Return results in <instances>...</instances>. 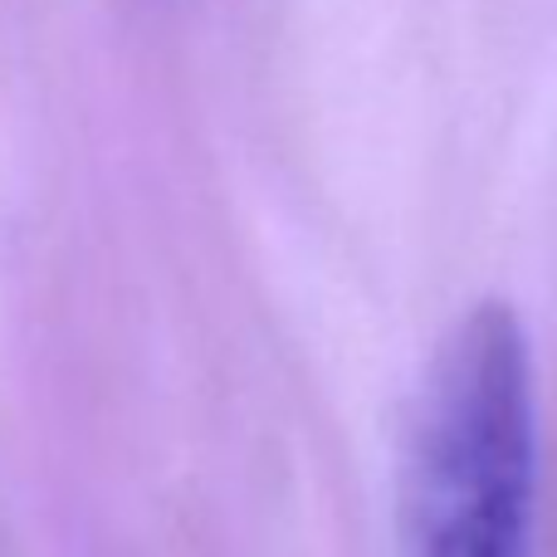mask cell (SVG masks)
Instances as JSON below:
<instances>
[{"label":"cell","instance_id":"cell-1","mask_svg":"<svg viewBox=\"0 0 557 557\" xmlns=\"http://www.w3.org/2000/svg\"><path fill=\"white\" fill-rule=\"evenodd\" d=\"M539 406L509 304L484 298L425 372L406 480V557H533Z\"/></svg>","mask_w":557,"mask_h":557}]
</instances>
